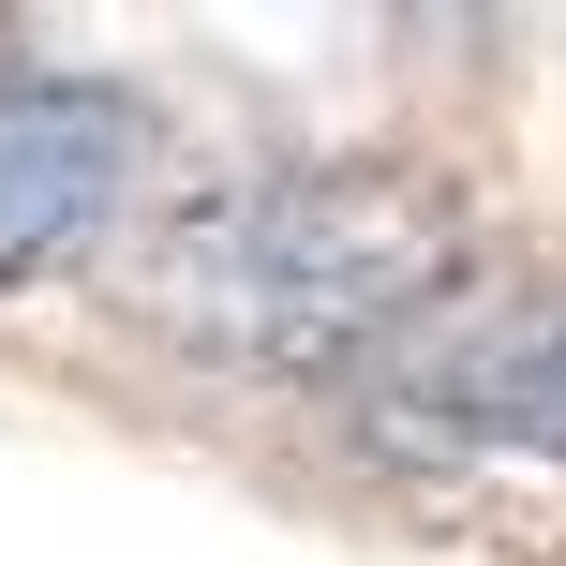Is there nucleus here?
I'll return each instance as SVG.
<instances>
[{
	"label": "nucleus",
	"mask_w": 566,
	"mask_h": 566,
	"mask_svg": "<svg viewBox=\"0 0 566 566\" xmlns=\"http://www.w3.org/2000/svg\"><path fill=\"white\" fill-rule=\"evenodd\" d=\"M432 283V209L373 195V179H283V195H224L165 239V313L254 358H328V343L388 328Z\"/></svg>",
	"instance_id": "nucleus-1"
},
{
	"label": "nucleus",
	"mask_w": 566,
	"mask_h": 566,
	"mask_svg": "<svg viewBox=\"0 0 566 566\" xmlns=\"http://www.w3.org/2000/svg\"><path fill=\"white\" fill-rule=\"evenodd\" d=\"M135 179V105L90 75H0V283L75 254Z\"/></svg>",
	"instance_id": "nucleus-2"
},
{
	"label": "nucleus",
	"mask_w": 566,
	"mask_h": 566,
	"mask_svg": "<svg viewBox=\"0 0 566 566\" xmlns=\"http://www.w3.org/2000/svg\"><path fill=\"white\" fill-rule=\"evenodd\" d=\"M462 402H478L492 432H537V448H566V313L522 343H492V358H462Z\"/></svg>",
	"instance_id": "nucleus-3"
}]
</instances>
